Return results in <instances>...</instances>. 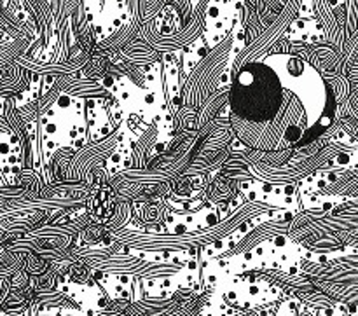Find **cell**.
Returning a JSON list of instances; mask_svg holds the SVG:
<instances>
[{
	"instance_id": "obj_1",
	"label": "cell",
	"mask_w": 358,
	"mask_h": 316,
	"mask_svg": "<svg viewBox=\"0 0 358 316\" xmlns=\"http://www.w3.org/2000/svg\"><path fill=\"white\" fill-rule=\"evenodd\" d=\"M233 126L262 150L301 147L320 136L334 114L332 91L296 56L276 55L248 63L231 89Z\"/></svg>"
}]
</instances>
